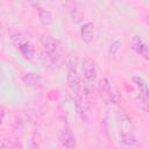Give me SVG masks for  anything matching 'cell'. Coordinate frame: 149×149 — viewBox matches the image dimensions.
I'll return each instance as SVG.
<instances>
[{
	"label": "cell",
	"instance_id": "obj_1",
	"mask_svg": "<svg viewBox=\"0 0 149 149\" xmlns=\"http://www.w3.org/2000/svg\"><path fill=\"white\" fill-rule=\"evenodd\" d=\"M9 37H10V41L13 42V44L15 45V48L19 50V52L21 54V56L24 59L31 61L34 58V56H35L34 47L20 31H17L15 29H10Z\"/></svg>",
	"mask_w": 149,
	"mask_h": 149
},
{
	"label": "cell",
	"instance_id": "obj_2",
	"mask_svg": "<svg viewBox=\"0 0 149 149\" xmlns=\"http://www.w3.org/2000/svg\"><path fill=\"white\" fill-rule=\"evenodd\" d=\"M78 58L74 55H70L68 58V84L70 90L74 95H83L81 93V81L77 71Z\"/></svg>",
	"mask_w": 149,
	"mask_h": 149
},
{
	"label": "cell",
	"instance_id": "obj_3",
	"mask_svg": "<svg viewBox=\"0 0 149 149\" xmlns=\"http://www.w3.org/2000/svg\"><path fill=\"white\" fill-rule=\"evenodd\" d=\"M41 43L44 48L48 58L52 64H58L62 55H61V45L57 40H55L51 35H43L41 37Z\"/></svg>",
	"mask_w": 149,
	"mask_h": 149
},
{
	"label": "cell",
	"instance_id": "obj_4",
	"mask_svg": "<svg viewBox=\"0 0 149 149\" xmlns=\"http://www.w3.org/2000/svg\"><path fill=\"white\" fill-rule=\"evenodd\" d=\"M64 7L66 8L71 20L73 23L78 24L83 21L84 19V10L83 7L79 5L77 0H65L64 1Z\"/></svg>",
	"mask_w": 149,
	"mask_h": 149
},
{
	"label": "cell",
	"instance_id": "obj_5",
	"mask_svg": "<svg viewBox=\"0 0 149 149\" xmlns=\"http://www.w3.org/2000/svg\"><path fill=\"white\" fill-rule=\"evenodd\" d=\"M130 48L137 55L142 56L144 59H149V48L147 42L139 35H134L130 41Z\"/></svg>",
	"mask_w": 149,
	"mask_h": 149
},
{
	"label": "cell",
	"instance_id": "obj_6",
	"mask_svg": "<svg viewBox=\"0 0 149 149\" xmlns=\"http://www.w3.org/2000/svg\"><path fill=\"white\" fill-rule=\"evenodd\" d=\"M74 106L77 108V112L80 119L85 122H90L92 119V113L88 105L84 101L83 95H74Z\"/></svg>",
	"mask_w": 149,
	"mask_h": 149
},
{
	"label": "cell",
	"instance_id": "obj_7",
	"mask_svg": "<svg viewBox=\"0 0 149 149\" xmlns=\"http://www.w3.org/2000/svg\"><path fill=\"white\" fill-rule=\"evenodd\" d=\"M58 141L65 148H74L77 144V139L73 133L69 129V127H63L58 132Z\"/></svg>",
	"mask_w": 149,
	"mask_h": 149
},
{
	"label": "cell",
	"instance_id": "obj_8",
	"mask_svg": "<svg viewBox=\"0 0 149 149\" xmlns=\"http://www.w3.org/2000/svg\"><path fill=\"white\" fill-rule=\"evenodd\" d=\"M22 81L31 88H42L45 85V79L35 72H27L22 76Z\"/></svg>",
	"mask_w": 149,
	"mask_h": 149
},
{
	"label": "cell",
	"instance_id": "obj_9",
	"mask_svg": "<svg viewBox=\"0 0 149 149\" xmlns=\"http://www.w3.org/2000/svg\"><path fill=\"white\" fill-rule=\"evenodd\" d=\"M132 80H133V83L136 85V87H137V90H139V94H140V100L142 101V105H143L144 111H147L148 97H149V91H148L147 81H146L142 77H140V76L133 77Z\"/></svg>",
	"mask_w": 149,
	"mask_h": 149
},
{
	"label": "cell",
	"instance_id": "obj_10",
	"mask_svg": "<svg viewBox=\"0 0 149 149\" xmlns=\"http://www.w3.org/2000/svg\"><path fill=\"white\" fill-rule=\"evenodd\" d=\"M99 94L105 104H111L114 101V94L112 93V87L109 80L107 78H102L99 80Z\"/></svg>",
	"mask_w": 149,
	"mask_h": 149
},
{
	"label": "cell",
	"instance_id": "obj_11",
	"mask_svg": "<svg viewBox=\"0 0 149 149\" xmlns=\"http://www.w3.org/2000/svg\"><path fill=\"white\" fill-rule=\"evenodd\" d=\"M81 69H83L84 77L90 83H93L97 79V68H95V63L92 58H90V57L84 58L83 63H81Z\"/></svg>",
	"mask_w": 149,
	"mask_h": 149
},
{
	"label": "cell",
	"instance_id": "obj_12",
	"mask_svg": "<svg viewBox=\"0 0 149 149\" xmlns=\"http://www.w3.org/2000/svg\"><path fill=\"white\" fill-rule=\"evenodd\" d=\"M80 37L84 43L90 44L94 38V24L92 22H86L80 28Z\"/></svg>",
	"mask_w": 149,
	"mask_h": 149
},
{
	"label": "cell",
	"instance_id": "obj_13",
	"mask_svg": "<svg viewBox=\"0 0 149 149\" xmlns=\"http://www.w3.org/2000/svg\"><path fill=\"white\" fill-rule=\"evenodd\" d=\"M37 13H38V20L42 24L49 26L52 22V14L50 10L40 7V8H37Z\"/></svg>",
	"mask_w": 149,
	"mask_h": 149
},
{
	"label": "cell",
	"instance_id": "obj_14",
	"mask_svg": "<svg viewBox=\"0 0 149 149\" xmlns=\"http://www.w3.org/2000/svg\"><path fill=\"white\" fill-rule=\"evenodd\" d=\"M121 140V143H122V146H125V147H132V146H134L135 143H136V139H135V136L132 134V133H129V132H123V133H121V137H120Z\"/></svg>",
	"mask_w": 149,
	"mask_h": 149
},
{
	"label": "cell",
	"instance_id": "obj_15",
	"mask_svg": "<svg viewBox=\"0 0 149 149\" xmlns=\"http://www.w3.org/2000/svg\"><path fill=\"white\" fill-rule=\"evenodd\" d=\"M0 147H2V148H22V144L16 140L3 139L2 142L0 143Z\"/></svg>",
	"mask_w": 149,
	"mask_h": 149
},
{
	"label": "cell",
	"instance_id": "obj_16",
	"mask_svg": "<svg viewBox=\"0 0 149 149\" xmlns=\"http://www.w3.org/2000/svg\"><path fill=\"white\" fill-rule=\"evenodd\" d=\"M26 122H27V116H26L23 113L17 114V115H16V119H15V121H14V128H15V129H21V128L24 127Z\"/></svg>",
	"mask_w": 149,
	"mask_h": 149
},
{
	"label": "cell",
	"instance_id": "obj_17",
	"mask_svg": "<svg viewBox=\"0 0 149 149\" xmlns=\"http://www.w3.org/2000/svg\"><path fill=\"white\" fill-rule=\"evenodd\" d=\"M30 142H31L30 146H31L33 148H37V147H40V144H41V135H40L38 132H35V133L33 134V136H31V141H30Z\"/></svg>",
	"mask_w": 149,
	"mask_h": 149
},
{
	"label": "cell",
	"instance_id": "obj_18",
	"mask_svg": "<svg viewBox=\"0 0 149 149\" xmlns=\"http://www.w3.org/2000/svg\"><path fill=\"white\" fill-rule=\"evenodd\" d=\"M120 45H121V41H120V40H116V41L112 42L111 45H109V50H108L109 54H111V55H115V54L118 52Z\"/></svg>",
	"mask_w": 149,
	"mask_h": 149
},
{
	"label": "cell",
	"instance_id": "obj_19",
	"mask_svg": "<svg viewBox=\"0 0 149 149\" xmlns=\"http://www.w3.org/2000/svg\"><path fill=\"white\" fill-rule=\"evenodd\" d=\"M5 116H6V108H5L2 105H0V125L3 123Z\"/></svg>",
	"mask_w": 149,
	"mask_h": 149
},
{
	"label": "cell",
	"instance_id": "obj_20",
	"mask_svg": "<svg viewBox=\"0 0 149 149\" xmlns=\"http://www.w3.org/2000/svg\"><path fill=\"white\" fill-rule=\"evenodd\" d=\"M40 0H29V3H30V6L31 7H34V8H40Z\"/></svg>",
	"mask_w": 149,
	"mask_h": 149
},
{
	"label": "cell",
	"instance_id": "obj_21",
	"mask_svg": "<svg viewBox=\"0 0 149 149\" xmlns=\"http://www.w3.org/2000/svg\"><path fill=\"white\" fill-rule=\"evenodd\" d=\"M1 30H2V23L0 22V33H1Z\"/></svg>",
	"mask_w": 149,
	"mask_h": 149
}]
</instances>
